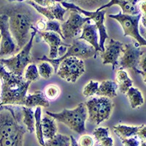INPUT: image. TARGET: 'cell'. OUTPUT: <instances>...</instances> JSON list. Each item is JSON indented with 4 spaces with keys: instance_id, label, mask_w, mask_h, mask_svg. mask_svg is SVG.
I'll return each mask as SVG.
<instances>
[{
    "instance_id": "cell-1",
    "label": "cell",
    "mask_w": 146,
    "mask_h": 146,
    "mask_svg": "<svg viewBox=\"0 0 146 146\" xmlns=\"http://www.w3.org/2000/svg\"><path fill=\"white\" fill-rule=\"evenodd\" d=\"M0 15L8 16L9 28L18 50L27 45L31 36V27L41 18L40 14L23 2H12L0 7Z\"/></svg>"
},
{
    "instance_id": "cell-2",
    "label": "cell",
    "mask_w": 146,
    "mask_h": 146,
    "mask_svg": "<svg viewBox=\"0 0 146 146\" xmlns=\"http://www.w3.org/2000/svg\"><path fill=\"white\" fill-rule=\"evenodd\" d=\"M27 131L21 108L4 105L0 111V146H23Z\"/></svg>"
},
{
    "instance_id": "cell-3",
    "label": "cell",
    "mask_w": 146,
    "mask_h": 146,
    "mask_svg": "<svg viewBox=\"0 0 146 146\" xmlns=\"http://www.w3.org/2000/svg\"><path fill=\"white\" fill-rule=\"evenodd\" d=\"M0 80L2 81L0 106L24 105L31 82L27 81L23 76L9 72L2 63H0Z\"/></svg>"
},
{
    "instance_id": "cell-4",
    "label": "cell",
    "mask_w": 146,
    "mask_h": 146,
    "mask_svg": "<svg viewBox=\"0 0 146 146\" xmlns=\"http://www.w3.org/2000/svg\"><path fill=\"white\" fill-rule=\"evenodd\" d=\"M46 114L53 117L56 121L65 124L77 134L82 135L86 131V121L88 118V113L84 102L80 103L74 109H64L60 113L46 111Z\"/></svg>"
},
{
    "instance_id": "cell-5",
    "label": "cell",
    "mask_w": 146,
    "mask_h": 146,
    "mask_svg": "<svg viewBox=\"0 0 146 146\" xmlns=\"http://www.w3.org/2000/svg\"><path fill=\"white\" fill-rule=\"evenodd\" d=\"M31 36L27 45L21 49V51L13 56L7 58H0V63H2L10 72L18 76H23L24 70L29 64L32 63L31 50L33 45L34 39L36 34V29L35 26H32Z\"/></svg>"
},
{
    "instance_id": "cell-6",
    "label": "cell",
    "mask_w": 146,
    "mask_h": 146,
    "mask_svg": "<svg viewBox=\"0 0 146 146\" xmlns=\"http://www.w3.org/2000/svg\"><path fill=\"white\" fill-rule=\"evenodd\" d=\"M85 103L87 109L88 118L91 123L99 125L110 118L113 108L111 99L105 96L94 97Z\"/></svg>"
},
{
    "instance_id": "cell-7",
    "label": "cell",
    "mask_w": 146,
    "mask_h": 146,
    "mask_svg": "<svg viewBox=\"0 0 146 146\" xmlns=\"http://www.w3.org/2000/svg\"><path fill=\"white\" fill-rule=\"evenodd\" d=\"M96 52L94 48L91 45L88 44L86 41L81 40H75L72 42V45H70L66 49V51L64 54L61 57H58L55 59H50L48 58L47 56L43 55L42 57L39 58L38 60L42 62H48L53 66L54 69V72L56 73L58 66L60 62L65 58L70 56L78 57L81 59H86V58H91V57H96Z\"/></svg>"
},
{
    "instance_id": "cell-8",
    "label": "cell",
    "mask_w": 146,
    "mask_h": 146,
    "mask_svg": "<svg viewBox=\"0 0 146 146\" xmlns=\"http://www.w3.org/2000/svg\"><path fill=\"white\" fill-rule=\"evenodd\" d=\"M110 18L116 20L123 30V36H129L135 39L139 47L145 46L146 41L139 32V22L141 20V13L137 15H127L120 11L118 14L109 15Z\"/></svg>"
},
{
    "instance_id": "cell-9",
    "label": "cell",
    "mask_w": 146,
    "mask_h": 146,
    "mask_svg": "<svg viewBox=\"0 0 146 146\" xmlns=\"http://www.w3.org/2000/svg\"><path fill=\"white\" fill-rule=\"evenodd\" d=\"M85 72L83 60L75 56L65 58L60 62L57 70V75L67 82L75 83Z\"/></svg>"
},
{
    "instance_id": "cell-10",
    "label": "cell",
    "mask_w": 146,
    "mask_h": 146,
    "mask_svg": "<svg viewBox=\"0 0 146 146\" xmlns=\"http://www.w3.org/2000/svg\"><path fill=\"white\" fill-rule=\"evenodd\" d=\"M123 56L121 57L119 64L121 66L120 70L128 69L131 70L136 74H139L143 76V80L145 83L146 75L139 70V64L142 55L145 53L139 48L137 43L124 44L123 49Z\"/></svg>"
},
{
    "instance_id": "cell-11",
    "label": "cell",
    "mask_w": 146,
    "mask_h": 146,
    "mask_svg": "<svg viewBox=\"0 0 146 146\" xmlns=\"http://www.w3.org/2000/svg\"><path fill=\"white\" fill-rule=\"evenodd\" d=\"M61 5L66 10H75L79 12L80 14H83L86 17H88L91 20L94 21L95 25L97 27L98 32H100V47L102 52L105 50V43L107 39L109 38V36L107 32L106 27L105 25V17L106 14V10H102L100 11H87L78 7L71 2H66L63 1L61 2Z\"/></svg>"
},
{
    "instance_id": "cell-12",
    "label": "cell",
    "mask_w": 146,
    "mask_h": 146,
    "mask_svg": "<svg viewBox=\"0 0 146 146\" xmlns=\"http://www.w3.org/2000/svg\"><path fill=\"white\" fill-rule=\"evenodd\" d=\"M9 18L6 15H0V58L13 55L17 50L16 43L10 33Z\"/></svg>"
},
{
    "instance_id": "cell-13",
    "label": "cell",
    "mask_w": 146,
    "mask_h": 146,
    "mask_svg": "<svg viewBox=\"0 0 146 146\" xmlns=\"http://www.w3.org/2000/svg\"><path fill=\"white\" fill-rule=\"evenodd\" d=\"M90 20H91V18L88 17H83L77 10H70L68 19L61 23L64 40L75 38L81 32L83 24Z\"/></svg>"
},
{
    "instance_id": "cell-14",
    "label": "cell",
    "mask_w": 146,
    "mask_h": 146,
    "mask_svg": "<svg viewBox=\"0 0 146 146\" xmlns=\"http://www.w3.org/2000/svg\"><path fill=\"white\" fill-rule=\"evenodd\" d=\"M124 43L115 40L111 38L106 46L105 50L101 53L103 64H111L113 70H115L118 64V59L123 52Z\"/></svg>"
},
{
    "instance_id": "cell-15",
    "label": "cell",
    "mask_w": 146,
    "mask_h": 146,
    "mask_svg": "<svg viewBox=\"0 0 146 146\" xmlns=\"http://www.w3.org/2000/svg\"><path fill=\"white\" fill-rule=\"evenodd\" d=\"M26 2L30 6H32L39 14L45 16L48 21L57 20L61 21L62 22L64 21V15L67 10L64 8L58 2L49 7H42L32 1H26Z\"/></svg>"
},
{
    "instance_id": "cell-16",
    "label": "cell",
    "mask_w": 146,
    "mask_h": 146,
    "mask_svg": "<svg viewBox=\"0 0 146 146\" xmlns=\"http://www.w3.org/2000/svg\"><path fill=\"white\" fill-rule=\"evenodd\" d=\"M91 21H88L83 24L82 28V34L78 40H84L87 42V43L91 45L95 49L96 52L98 51L102 53V50L100 48L99 44L98 29L95 24H91Z\"/></svg>"
},
{
    "instance_id": "cell-17",
    "label": "cell",
    "mask_w": 146,
    "mask_h": 146,
    "mask_svg": "<svg viewBox=\"0 0 146 146\" xmlns=\"http://www.w3.org/2000/svg\"><path fill=\"white\" fill-rule=\"evenodd\" d=\"M145 0H110L108 4L97 9L96 11L105 10L113 5H118L122 10V13L127 15H137L140 13L139 4Z\"/></svg>"
},
{
    "instance_id": "cell-18",
    "label": "cell",
    "mask_w": 146,
    "mask_h": 146,
    "mask_svg": "<svg viewBox=\"0 0 146 146\" xmlns=\"http://www.w3.org/2000/svg\"><path fill=\"white\" fill-rule=\"evenodd\" d=\"M37 32L40 33L42 39L50 46V53H49V56L47 57L50 59L58 58V49L60 46L64 45L62 42V37L55 32H46V31Z\"/></svg>"
},
{
    "instance_id": "cell-19",
    "label": "cell",
    "mask_w": 146,
    "mask_h": 146,
    "mask_svg": "<svg viewBox=\"0 0 146 146\" xmlns=\"http://www.w3.org/2000/svg\"><path fill=\"white\" fill-rule=\"evenodd\" d=\"M24 106L27 108H48L50 106V102L47 100L42 91H36L33 94H29L25 99Z\"/></svg>"
},
{
    "instance_id": "cell-20",
    "label": "cell",
    "mask_w": 146,
    "mask_h": 146,
    "mask_svg": "<svg viewBox=\"0 0 146 146\" xmlns=\"http://www.w3.org/2000/svg\"><path fill=\"white\" fill-rule=\"evenodd\" d=\"M118 85L111 80H103L99 85L96 95L97 96H105L110 99L115 98L117 96Z\"/></svg>"
},
{
    "instance_id": "cell-21",
    "label": "cell",
    "mask_w": 146,
    "mask_h": 146,
    "mask_svg": "<svg viewBox=\"0 0 146 146\" xmlns=\"http://www.w3.org/2000/svg\"><path fill=\"white\" fill-rule=\"evenodd\" d=\"M57 131L58 128L56 120L48 115H45L42 118V132L44 140L53 137L56 134H57Z\"/></svg>"
},
{
    "instance_id": "cell-22",
    "label": "cell",
    "mask_w": 146,
    "mask_h": 146,
    "mask_svg": "<svg viewBox=\"0 0 146 146\" xmlns=\"http://www.w3.org/2000/svg\"><path fill=\"white\" fill-rule=\"evenodd\" d=\"M71 3L87 11H96L110 0H70Z\"/></svg>"
},
{
    "instance_id": "cell-23",
    "label": "cell",
    "mask_w": 146,
    "mask_h": 146,
    "mask_svg": "<svg viewBox=\"0 0 146 146\" xmlns=\"http://www.w3.org/2000/svg\"><path fill=\"white\" fill-rule=\"evenodd\" d=\"M141 126H128L120 124L113 126V131L121 139L131 137L137 135V133L141 128Z\"/></svg>"
},
{
    "instance_id": "cell-24",
    "label": "cell",
    "mask_w": 146,
    "mask_h": 146,
    "mask_svg": "<svg viewBox=\"0 0 146 146\" xmlns=\"http://www.w3.org/2000/svg\"><path fill=\"white\" fill-rule=\"evenodd\" d=\"M115 80L120 92L123 94H125L129 88L133 86L132 80L129 78L128 73L123 70H119L117 72Z\"/></svg>"
},
{
    "instance_id": "cell-25",
    "label": "cell",
    "mask_w": 146,
    "mask_h": 146,
    "mask_svg": "<svg viewBox=\"0 0 146 146\" xmlns=\"http://www.w3.org/2000/svg\"><path fill=\"white\" fill-rule=\"evenodd\" d=\"M22 111V121L24 126L27 128V131L29 133H33L35 130V114L32 108H27L23 105L21 107Z\"/></svg>"
},
{
    "instance_id": "cell-26",
    "label": "cell",
    "mask_w": 146,
    "mask_h": 146,
    "mask_svg": "<svg viewBox=\"0 0 146 146\" xmlns=\"http://www.w3.org/2000/svg\"><path fill=\"white\" fill-rule=\"evenodd\" d=\"M125 94L129 100L130 105L132 109L139 108L144 104V98H143V94L137 88L131 86V88H129Z\"/></svg>"
},
{
    "instance_id": "cell-27",
    "label": "cell",
    "mask_w": 146,
    "mask_h": 146,
    "mask_svg": "<svg viewBox=\"0 0 146 146\" xmlns=\"http://www.w3.org/2000/svg\"><path fill=\"white\" fill-rule=\"evenodd\" d=\"M45 146H70V137L62 134H56L50 139L44 140Z\"/></svg>"
},
{
    "instance_id": "cell-28",
    "label": "cell",
    "mask_w": 146,
    "mask_h": 146,
    "mask_svg": "<svg viewBox=\"0 0 146 146\" xmlns=\"http://www.w3.org/2000/svg\"><path fill=\"white\" fill-rule=\"evenodd\" d=\"M35 130H36V135L39 144L41 146H45L44 143V138L42 132V109L37 107L35 110Z\"/></svg>"
},
{
    "instance_id": "cell-29",
    "label": "cell",
    "mask_w": 146,
    "mask_h": 146,
    "mask_svg": "<svg viewBox=\"0 0 146 146\" xmlns=\"http://www.w3.org/2000/svg\"><path fill=\"white\" fill-rule=\"evenodd\" d=\"M40 76L39 75L37 66L35 64H30L26 67L24 70V79L27 81L34 82L40 79Z\"/></svg>"
},
{
    "instance_id": "cell-30",
    "label": "cell",
    "mask_w": 146,
    "mask_h": 146,
    "mask_svg": "<svg viewBox=\"0 0 146 146\" xmlns=\"http://www.w3.org/2000/svg\"><path fill=\"white\" fill-rule=\"evenodd\" d=\"M37 70L40 76L45 80L49 79L54 72L53 66L48 62H43L39 64L37 66Z\"/></svg>"
},
{
    "instance_id": "cell-31",
    "label": "cell",
    "mask_w": 146,
    "mask_h": 146,
    "mask_svg": "<svg viewBox=\"0 0 146 146\" xmlns=\"http://www.w3.org/2000/svg\"><path fill=\"white\" fill-rule=\"evenodd\" d=\"M100 83L94 80H90L84 86L83 90V95L85 97H90L96 94Z\"/></svg>"
},
{
    "instance_id": "cell-32",
    "label": "cell",
    "mask_w": 146,
    "mask_h": 146,
    "mask_svg": "<svg viewBox=\"0 0 146 146\" xmlns=\"http://www.w3.org/2000/svg\"><path fill=\"white\" fill-rule=\"evenodd\" d=\"M46 32H52L58 34L62 39L64 40V36L62 33V29H61V23L57 20H51L47 21H46V27L45 30Z\"/></svg>"
},
{
    "instance_id": "cell-33",
    "label": "cell",
    "mask_w": 146,
    "mask_h": 146,
    "mask_svg": "<svg viewBox=\"0 0 146 146\" xmlns=\"http://www.w3.org/2000/svg\"><path fill=\"white\" fill-rule=\"evenodd\" d=\"M43 93L47 100H54L59 96L60 89L56 86L50 84L47 87H45V91Z\"/></svg>"
},
{
    "instance_id": "cell-34",
    "label": "cell",
    "mask_w": 146,
    "mask_h": 146,
    "mask_svg": "<svg viewBox=\"0 0 146 146\" xmlns=\"http://www.w3.org/2000/svg\"><path fill=\"white\" fill-rule=\"evenodd\" d=\"M26 1H32V2H35L37 5H40L42 7H49L52 5H55L58 2H62L63 1H66V0H9V2H26Z\"/></svg>"
},
{
    "instance_id": "cell-35",
    "label": "cell",
    "mask_w": 146,
    "mask_h": 146,
    "mask_svg": "<svg viewBox=\"0 0 146 146\" xmlns=\"http://www.w3.org/2000/svg\"><path fill=\"white\" fill-rule=\"evenodd\" d=\"M93 135L95 139L98 141L102 138L109 137V128L108 127H98L95 129L93 132Z\"/></svg>"
},
{
    "instance_id": "cell-36",
    "label": "cell",
    "mask_w": 146,
    "mask_h": 146,
    "mask_svg": "<svg viewBox=\"0 0 146 146\" xmlns=\"http://www.w3.org/2000/svg\"><path fill=\"white\" fill-rule=\"evenodd\" d=\"M78 143V146H94V140L93 137L90 135H83L80 137Z\"/></svg>"
},
{
    "instance_id": "cell-37",
    "label": "cell",
    "mask_w": 146,
    "mask_h": 146,
    "mask_svg": "<svg viewBox=\"0 0 146 146\" xmlns=\"http://www.w3.org/2000/svg\"><path fill=\"white\" fill-rule=\"evenodd\" d=\"M123 146H139V140L137 136L121 139Z\"/></svg>"
},
{
    "instance_id": "cell-38",
    "label": "cell",
    "mask_w": 146,
    "mask_h": 146,
    "mask_svg": "<svg viewBox=\"0 0 146 146\" xmlns=\"http://www.w3.org/2000/svg\"><path fill=\"white\" fill-rule=\"evenodd\" d=\"M46 21H47L44 18H40L35 23V27L37 32H44L46 27Z\"/></svg>"
},
{
    "instance_id": "cell-39",
    "label": "cell",
    "mask_w": 146,
    "mask_h": 146,
    "mask_svg": "<svg viewBox=\"0 0 146 146\" xmlns=\"http://www.w3.org/2000/svg\"><path fill=\"white\" fill-rule=\"evenodd\" d=\"M99 145L100 146H113L114 145V141L112 137H107L102 138V139L98 140Z\"/></svg>"
},
{
    "instance_id": "cell-40",
    "label": "cell",
    "mask_w": 146,
    "mask_h": 146,
    "mask_svg": "<svg viewBox=\"0 0 146 146\" xmlns=\"http://www.w3.org/2000/svg\"><path fill=\"white\" fill-rule=\"evenodd\" d=\"M137 137L139 139L140 141H146V127L145 125H142L141 128L139 129V131L137 133Z\"/></svg>"
},
{
    "instance_id": "cell-41",
    "label": "cell",
    "mask_w": 146,
    "mask_h": 146,
    "mask_svg": "<svg viewBox=\"0 0 146 146\" xmlns=\"http://www.w3.org/2000/svg\"><path fill=\"white\" fill-rule=\"evenodd\" d=\"M139 70H141L144 74L146 75V71H145V53H143L142 55L141 58H140V61H139Z\"/></svg>"
},
{
    "instance_id": "cell-42",
    "label": "cell",
    "mask_w": 146,
    "mask_h": 146,
    "mask_svg": "<svg viewBox=\"0 0 146 146\" xmlns=\"http://www.w3.org/2000/svg\"><path fill=\"white\" fill-rule=\"evenodd\" d=\"M70 139H71V145H70V146H78L76 139H75V137L72 135L70 136Z\"/></svg>"
},
{
    "instance_id": "cell-43",
    "label": "cell",
    "mask_w": 146,
    "mask_h": 146,
    "mask_svg": "<svg viewBox=\"0 0 146 146\" xmlns=\"http://www.w3.org/2000/svg\"><path fill=\"white\" fill-rule=\"evenodd\" d=\"M145 144H146V141L139 142V145H140V146H145Z\"/></svg>"
},
{
    "instance_id": "cell-44",
    "label": "cell",
    "mask_w": 146,
    "mask_h": 146,
    "mask_svg": "<svg viewBox=\"0 0 146 146\" xmlns=\"http://www.w3.org/2000/svg\"><path fill=\"white\" fill-rule=\"evenodd\" d=\"M3 109H4V105H2V106H0V111H1V110H2Z\"/></svg>"
},
{
    "instance_id": "cell-45",
    "label": "cell",
    "mask_w": 146,
    "mask_h": 146,
    "mask_svg": "<svg viewBox=\"0 0 146 146\" xmlns=\"http://www.w3.org/2000/svg\"><path fill=\"white\" fill-rule=\"evenodd\" d=\"M0 43H1V35H0Z\"/></svg>"
}]
</instances>
